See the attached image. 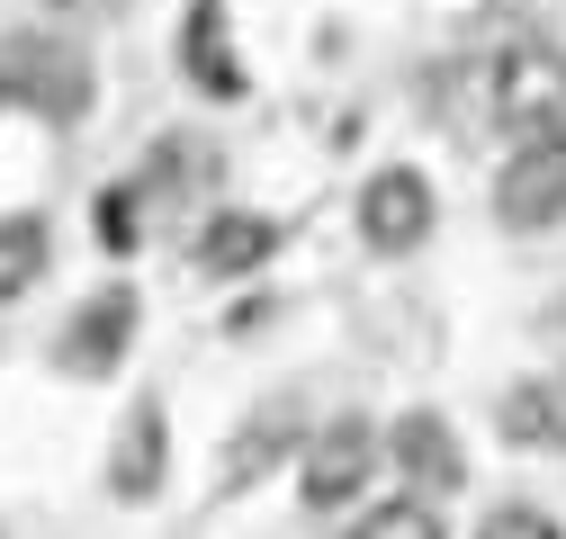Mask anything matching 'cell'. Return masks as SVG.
Wrapping results in <instances>:
<instances>
[{"instance_id":"obj_1","label":"cell","mask_w":566,"mask_h":539,"mask_svg":"<svg viewBox=\"0 0 566 539\" xmlns=\"http://www.w3.org/2000/svg\"><path fill=\"white\" fill-rule=\"evenodd\" d=\"M485 108L513 145H566V54L557 45H513L494 63Z\"/></svg>"},{"instance_id":"obj_2","label":"cell","mask_w":566,"mask_h":539,"mask_svg":"<svg viewBox=\"0 0 566 539\" xmlns=\"http://www.w3.org/2000/svg\"><path fill=\"white\" fill-rule=\"evenodd\" d=\"M0 99L10 108H36L45 126H73L91 108V63L82 45H63V36H10L0 45Z\"/></svg>"},{"instance_id":"obj_3","label":"cell","mask_w":566,"mask_h":539,"mask_svg":"<svg viewBox=\"0 0 566 539\" xmlns=\"http://www.w3.org/2000/svg\"><path fill=\"white\" fill-rule=\"evenodd\" d=\"M135 324H145V297H135V279L91 288V297L73 306V324L54 332V369H63V378H82V387L117 378V360L135 351Z\"/></svg>"},{"instance_id":"obj_4","label":"cell","mask_w":566,"mask_h":539,"mask_svg":"<svg viewBox=\"0 0 566 539\" xmlns=\"http://www.w3.org/2000/svg\"><path fill=\"white\" fill-rule=\"evenodd\" d=\"M369 477H378V423H369V414H333V423L306 432V450H297V495H306L315 512L360 504Z\"/></svg>"},{"instance_id":"obj_5","label":"cell","mask_w":566,"mask_h":539,"mask_svg":"<svg viewBox=\"0 0 566 539\" xmlns=\"http://www.w3.org/2000/svg\"><path fill=\"white\" fill-rule=\"evenodd\" d=\"M432 225H441V189H432V171L387 162V171L360 180V243H369V252L405 261V252L432 243Z\"/></svg>"},{"instance_id":"obj_6","label":"cell","mask_w":566,"mask_h":539,"mask_svg":"<svg viewBox=\"0 0 566 539\" xmlns=\"http://www.w3.org/2000/svg\"><path fill=\"white\" fill-rule=\"evenodd\" d=\"M378 458L396 467L405 504H422V512H432L441 495H459V486H468V450H459L450 414H432V404H413V414H396V432L378 441Z\"/></svg>"},{"instance_id":"obj_7","label":"cell","mask_w":566,"mask_h":539,"mask_svg":"<svg viewBox=\"0 0 566 539\" xmlns=\"http://www.w3.org/2000/svg\"><path fill=\"white\" fill-rule=\"evenodd\" d=\"M494 225L504 234L566 225V145H513V162L494 171Z\"/></svg>"},{"instance_id":"obj_8","label":"cell","mask_w":566,"mask_h":539,"mask_svg":"<svg viewBox=\"0 0 566 539\" xmlns=\"http://www.w3.org/2000/svg\"><path fill=\"white\" fill-rule=\"evenodd\" d=\"M163 477H171V414H163V395H135L117 441H108V495L117 504H154Z\"/></svg>"},{"instance_id":"obj_9","label":"cell","mask_w":566,"mask_h":539,"mask_svg":"<svg viewBox=\"0 0 566 539\" xmlns=\"http://www.w3.org/2000/svg\"><path fill=\"white\" fill-rule=\"evenodd\" d=\"M180 73L207 91V99H243V63H234V36H226V0H189L180 19Z\"/></svg>"},{"instance_id":"obj_10","label":"cell","mask_w":566,"mask_h":539,"mask_svg":"<svg viewBox=\"0 0 566 539\" xmlns=\"http://www.w3.org/2000/svg\"><path fill=\"white\" fill-rule=\"evenodd\" d=\"M494 423H504L513 450H566V369H531L504 387L494 404Z\"/></svg>"},{"instance_id":"obj_11","label":"cell","mask_w":566,"mask_h":539,"mask_svg":"<svg viewBox=\"0 0 566 539\" xmlns=\"http://www.w3.org/2000/svg\"><path fill=\"white\" fill-rule=\"evenodd\" d=\"M270 252H279V225L252 216V208H217L198 225V270H207V279H252Z\"/></svg>"},{"instance_id":"obj_12","label":"cell","mask_w":566,"mask_h":539,"mask_svg":"<svg viewBox=\"0 0 566 539\" xmlns=\"http://www.w3.org/2000/svg\"><path fill=\"white\" fill-rule=\"evenodd\" d=\"M54 270V225L36 216V208H19V216H0V306H19L36 279Z\"/></svg>"},{"instance_id":"obj_13","label":"cell","mask_w":566,"mask_h":539,"mask_svg":"<svg viewBox=\"0 0 566 539\" xmlns=\"http://www.w3.org/2000/svg\"><path fill=\"white\" fill-rule=\"evenodd\" d=\"M297 450V432H289V414H252L243 432H234V450H226V495H243L252 477H270L279 458Z\"/></svg>"},{"instance_id":"obj_14","label":"cell","mask_w":566,"mask_h":539,"mask_svg":"<svg viewBox=\"0 0 566 539\" xmlns=\"http://www.w3.org/2000/svg\"><path fill=\"white\" fill-rule=\"evenodd\" d=\"M91 208H99L91 225H99V243H108V252H135V243H145V180H108Z\"/></svg>"},{"instance_id":"obj_15","label":"cell","mask_w":566,"mask_h":539,"mask_svg":"<svg viewBox=\"0 0 566 539\" xmlns=\"http://www.w3.org/2000/svg\"><path fill=\"white\" fill-rule=\"evenodd\" d=\"M350 539H441V521L432 512H422V504H378V512H360V530H350Z\"/></svg>"},{"instance_id":"obj_16","label":"cell","mask_w":566,"mask_h":539,"mask_svg":"<svg viewBox=\"0 0 566 539\" xmlns=\"http://www.w3.org/2000/svg\"><path fill=\"white\" fill-rule=\"evenodd\" d=\"M476 539H566V530H557V512H539V504H494V512L476 521Z\"/></svg>"},{"instance_id":"obj_17","label":"cell","mask_w":566,"mask_h":539,"mask_svg":"<svg viewBox=\"0 0 566 539\" xmlns=\"http://www.w3.org/2000/svg\"><path fill=\"white\" fill-rule=\"evenodd\" d=\"M54 19H99V10H117V0H45Z\"/></svg>"},{"instance_id":"obj_18","label":"cell","mask_w":566,"mask_h":539,"mask_svg":"<svg viewBox=\"0 0 566 539\" xmlns=\"http://www.w3.org/2000/svg\"><path fill=\"white\" fill-rule=\"evenodd\" d=\"M0 539H10V530H0Z\"/></svg>"}]
</instances>
